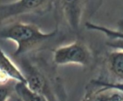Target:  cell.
Wrapping results in <instances>:
<instances>
[{"instance_id":"obj_5","label":"cell","mask_w":123,"mask_h":101,"mask_svg":"<svg viewBox=\"0 0 123 101\" xmlns=\"http://www.w3.org/2000/svg\"><path fill=\"white\" fill-rule=\"evenodd\" d=\"M55 0H16L0 4V23L29 14L43 15L54 7Z\"/></svg>"},{"instance_id":"obj_13","label":"cell","mask_w":123,"mask_h":101,"mask_svg":"<svg viewBox=\"0 0 123 101\" xmlns=\"http://www.w3.org/2000/svg\"><path fill=\"white\" fill-rule=\"evenodd\" d=\"M106 44L107 46L113 49L121 50L123 51V39H111Z\"/></svg>"},{"instance_id":"obj_1","label":"cell","mask_w":123,"mask_h":101,"mask_svg":"<svg viewBox=\"0 0 123 101\" xmlns=\"http://www.w3.org/2000/svg\"><path fill=\"white\" fill-rule=\"evenodd\" d=\"M16 58L19 59V69L31 90L43 96L48 101H66L64 87L53 67L43 58L27 55Z\"/></svg>"},{"instance_id":"obj_7","label":"cell","mask_w":123,"mask_h":101,"mask_svg":"<svg viewBox=\"0 0 123 101\" xmlns=\"http://www.w3.org/2000/svg\"><path fill=\"white\" fill-rule=\"evenodd\" d=\"M83 101H123V94L117 90H106L89 84Z\"/></svg>"},{"instance_id":"obj_9","label":"cell","mask_w":123,"mask_h":101,"mask_svg":"<svg viewBox=\"0 0 123 101\" xmlns=\"http://www.w3.org/2000/svg\"><path fill=\"white\" fill-rule=\"evenodd\" d=\"M17 101H48L43 96L31 90L27 84L17 82L15 84Z\"/></svg>"},{"instance_id":"obj_6","label":"cell","mask_w":123,"mask_h":101,"mask_svg":"<svg viewBox=\"0 0 123 101\" xmlns=\"http://www.w3.org/2000/svg\"><path fill=\"white\" fill-rule=\"evenodd\" d=\"M103 65L106 72L112 79V81L109 82L123 83V50L114 49L107 53Z\"/></svg>"},{"instance_id":"obj_12","label":"cell","mask_w":123,"mask_h":101,"mask_svg":"<svg viewBox=\"0 0 123 101\" xmlns=\"http://www.w3.org/2000/svg\"><path fill=\"white\" fill-rule=\"evenodd\" d=\"M15 84H13L11 81L0 84V101H8L15 92Z\"/></svg>"},{"instance_id":"obj_2","label":"cell","mask_w":123,"mask_h":101,"mask_svg":"<svg viewBox=\"0 0 123 101\" xmlns=\"http://www.w3.org/2000/svg\"><path fill=\"white\" fill-rule=\"evenodd\" d=\"M59 30L55 27L51 32H43L36 24L14 19L0 23V41L10 40L16 43L17 47L13 54L16 58L41 49Z\"/></svg>"},{"instance_id":"obj_8","label":"cell","mask_w":123,"mask_h":101,"mask_svg":"<svg viewBox=\"0 0 123 101\" xmlns=\"http://www.w3.org/2000/svg\"><path fill=\"white\" fill-rule=\"evenodd\" d=\"M0 73L6 76L10 80L27 84V81L18 66L9 58L0 47Z\"/></svg>"},{"instance_id":"obj_11","label":"cell","mask_w":123,"mask_h":101,"mask_svg":"<svg viewBox=\"0 0 123 101\" xmlns=\"http://www.w3.org/2000/svg\"><path fill=\"white\" fill-rule=\"evenodd\" d=\"M94 87H99L106 90H115L123 94V83L109 82L101 79H93L89 83Z\"/></svg>"},{"instance_id":"obj_10","label":"cell","mask_w":123,"mask_h":101,"mask_svg":"<svg viewBox=\"0 0 123 101\" xmlns=\"http://www.w3.org/2000/svg\"><path fill=\"white\" fill-rule=\"evenodd\" d=\"M85 27L90 30L97 31L103 33L107 38H109V40L117 38L123 39V30H121L111 29L105 26L95 24L90 21H86L85 22Z\"/></svg>"},{"instance_id":"obj_4","label":"cell","mask_w":123,"mask_h":101,"mask_svg":"<svg viewBox=\"0 0 123 101\" xmlns=\"http://www.w3.org/2000/svg\"><path fill=\"white\" fill-rule=\"evenodd\" d=\"M53 59L56 65L72 64L87 67L94 63L95 54L86 44L77 40L54 50Z\"/></svg>"},{"instance_id":"obj_3","label":"cell","mask_w":123,"mask_h":101,"mask_svg":"<svg viewBox=\"0 0 123 101\" xmlns=\"http://www.w3.org/2000/svg\"><path fill=\"white\" fill-rule=\"evenodd\" d=\"M103 0H55V27L65 26L79 36L85 18H90L100 9Z\"/></svg>"}]
</instances>
